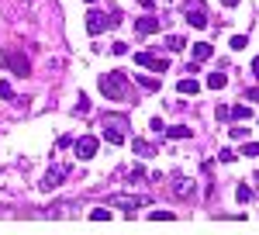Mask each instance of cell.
Segmentation results:
<instances>
[{
  "label": "cell",
  "mask_w": 259,
  "mask_h": 235,
  "mask_svg": "<svg viewBox=\"0 0 259 235\" xmlns=\"http://www.w3.org/2000/svg\"><path fill=\"white\" fill-rule=\"evenodd\" d=\"M100 94L107 100H128L132 94V83L124 69H111V73H100Z\"/></svg>",
  "instance_id": "1"
},
{
  "label": "cell",
  "mask_w": 259,
  "mask_h": 235,
  "mask_svg": "<svg viewBox=\"0 0 259 235\" xmlns=\"http://www.w3.org/2000/svg\"><path fill=\"white\" fill-rule=\"evenodd\" d=\"M100 128H104V142H111V145H124V138H128V118L124 114H104L100 121Z\"/></svg>",
  "instance_id": "2"
},
{
  "label": "cell",
  "mask_w": 259,
  "mask_h": 235,
  "mask_svg": "<svg viewBox=\"0 0 259 235\" xmlns=\"http://www.w3.org/2000/svg\"><path fill=\"white\" fill-rule=\"evenodd\" d=\"M180 11H183V18H187L190 28H207V4L204 0H183Z\"/></svg>",
  "instance_id": "3"
},
{
  "label": "cell",
  "mask_w": 259,
  "mask_h": 235,
  "mask_svg": "<svg viewBox=\"0 0 259 235\" xmlns=\"http://www.w3.org/2000/svg\"><path fill=\"white\" fill-rule=\"evenodd\" d=\"M4 66H7L14 76H31V62H28V56H21L18 49H7V52H4Z\"/></svg>",
  "instance_id": "4"
},
{
  "label": "cell",
  "mask_w": 259,
  "mask_h": 235,
  "mask_svg": "<svg viewBox=\"0 0 259 235\" xmlns=\"http://www.w3.org/2000/svg\"><path fill=\"white\" fill-rule=\"evenodd\" d=\"M107 204H111V208H124V211L132 215L135 208H145V204H149V197L145 194H114V197H107Z\"/></svg>",
  "instance_id": "5"
},
{
  "label": "cell",
  "mask_w": 259,
  "mask_h": 235,
  "mask_svg": "<svg viewBox=\"0 0 259 235\" xmlns=\"http://www.w3.org/2000/svg\"><path fill=\"white\" fill-rule=\"evenodd\" d=\"M97 145H100V138H97V135H80L76 142H73V149H76V159H83V163H87V159H94V156H97Z\"/></svg>",
  "instance_id": "6"
},
{
  "label": "cell",
  "mask_w": 259,
  "mask_h": 235,
  "mask_svg": "<svg viewBox=\"0 0 259 235\" xmlns=\"http://www.w3.org/2000/svg\"><path fill=\"white\" fill-rule=\"evenodd\" d=\"M69 170H73V166H49V170H45V176H41V190H56V187H59L62 180H66V176H69Z\"/></svg>",
  "instance_id": "7"
},
{
  "label": "cell",
  "mask_w": 259,
  "mask_h": 235,
  "mask_svg": "<svg viewBox=\"0 0 259 235\" xmlns=\"http://www.w3.org/2000/svg\"><path fill=\"white\" fill-rule=\"evenodd\" d=\"M135 62L145 66V69H152V73H166V69H169V59L152 56V52H135Z\"/></svg>",
  "instance_id": "8"
},
{
  "label": "cell",
  "mask_w": 259,
  "mask_h": 235,
  "mask_svg": "<svg viewBox=\"0 0 259 235\" xmlns=\"http://www.w3.org/2000/svg\"><path fill=\"white\" fill-rule=\"evenodd\" d=\"M104 28H111V18H104V11H90L87 14V31L90 35H100Z\"/></svg>",
  "instance_id": "9"
},
{
  "label": "cell",
  "mask_w": 259,
  "mask_h": 235,
  "mask_svg": "<svg viewBox=\"0 0 259 235\" xmlns=\"http://www.w3.org/2000/svg\"><path fill=\"white\" fill-rule=\"evenodd\" d=\"M135 31H139V35H156V31H162V18H152V14H145V18L135 21Z\"/></svg>",
  "instance_id": "10"
},
{
  "label": "cell",
  "mask_w": 259,
  "mask_h": 235,
  "mask_svg": "<svg viewBox=\"0 0 259 235\" xmlns=\"http://www.w3.org/2000/svg\"><path fill=\"white\" fill-rule=\"evenodd\" d=\"M173 194L177 197H194L197 194V183H194L190 176H177V180H173Z\"/></svg>",
  "instance_id": "11"
},
{
  "label": "cell",
  "mask_w": 259,
  "mask_h": 235,
  "mask_svg": "<svg viewBox=\"0 0 259 235\" xmlns=\"http://www.w3.org/2000/svg\"><path fill=\"white\" fill-rule=\"evenodd\" d=\"M73 211H80V208H76V201H59V204L45 208V215H49V218H69Z\"/></svg>",
  "instance_id": "12"
},
{
  "label": "cell",
  "mask_w": 259,
  "mask_h": 235,
  "mask_svg": "<svg viewBox=\"0 0 259 235\" xmlns=\"http://www.w3.org/2000/svg\"><path fill=\"white\" fill-rule=\"evenodd\" d=\"M132 152L142 159H149V156H156V145L152 142H145V138H132Z\"/></svg>",
  "instance_id": "13"
},
{
  "label": "cell",
  "mask_w": 259,
  "mask_h": 235,
  "mask_svg": "<svg viewBox=\"0 0 259 235\" xmlns=\"http://www.w3.org/2000/svg\"><path fill=\"white\" fill-rule=\"evenodd\" d=\"M228 118H235V121H249V118H252V107H249V104H235V107H228Z\"/></svg>",
  "instance_id": "14"
},
{
  "label": "cell",
  "mask_w": 259,
  "mask_h": 235,
  "mask_svg": "<svg viewBox=\"0 0 259 235\" xmlns=\"http://www.w3.org/2000/svg\"><path fill=\"white\" fill-rule=\"evenodd\" d=\"M177 90H180V94H187V97H194V94L200 90V83H197V80H190V76H183L177 83Z\"/></svg>",
  "instance_id": "15"
},
{
  "label": "cell",
  "mask_w": 259,
  "mask_h": 235,
  "mask_svg": "<svg viewBox=\"0 0 259 235\" xmlns=\"http://www.w3.org/2000/svg\"><path fill=\"white\" fill-rule=\"evenodd\" d=\"M211 52H214V49H211L207 42H194V62H204V59H211Z\"/></svg>",
  "instance_id": "16"
},
{
  "label": "cell",
  "mask_w": 259,
  "mask_h": 235,
  "mask_svg": "<svg viewBox=\"0 0 259 235\" xmlns=\"http://www.w3.org/2000/svg\"><path fill=\"white\" fill-rule=\"evenodd\" d=\"M162 135L166 138H190V128H187V125H173V128H166V132H162Z\"/></svg>",
  "instance_id": "17"
},
{
  "label": "cell",
  "mask_w": 259,
  "mask_h": 235,
  "mask_svg": "<svg viewBox=\"0 0 259 235\" xmlns=\"http://www.w3.org/2000/svg\"><path fill=\"white\" fill-rule=\"evenodd\" d=\"M207 87H211V90H225V87H228V76H225V73H211V76H207Z\"/></svg>",
  "instance_id": "18"
},
{
  "label": "cell",
  "mask_w": 259,
  "mask_h": 235,
  "mask_svg": "<svg viewBox=\"0 0 259 235\" xmlns=\"http://www.w3.org/2000/svg\"><path fill=\"white\" fill-rule=\"evenodd\" d=\"M166 49H169V52H183V49H187V38H180V35H169V38H166Z\"/></svg>",
  "instance_id": "19"
},
{
  "label": "cell",
  "mask_w": 259,
  "mask_h": 235,
  "mask_svg": "<svg viewBox=\"0 0 259 235\" xmlns=\"http://www.w3.org/2000/svg\"><path fill=\"white\" fill-rule=\"evenodd\" d=\"M135 80H139L142 90H159V80H156V76H135Z\"/></svg>",
  "instance_id": "20"
},
{
  "label": "cell",
  "mask_w": 259,
  "mask_h": 235,
  "mask_svg": "<svg viewBox=\"0 0 259 235\" xmlns=\"http://www.w3.org/2000/svg\"><path fill=\"white\" fill-rule=\"evenodd\" d=\"M235 197H239L242 204H249V201H252V187H245V183H239V187H235Z\"/></svg>",
  "instance_id": "21"
},
{
  "label": "cell",
  "mask_w": 259,
  "mask_h": 235,
  "mask_svg": "<svg viewBox=\"0 0 259 235\" xmlns=\"http://www.w3.org/2000/svg\"><path fill=\"white\" fill-rule=\"evenodd\" d=\"M228 45H232L235 52H242V49L249 45V38H245V35H232V38H228Z\"/></svg>",
  "instance_id": "22"
},
{
  "label": "cell",
  "mask_w": 259,
  "mask_h": 235,
  "mask_svg": "<svg viewBox=\"0 0 259 235\" xmlns=\"http://www.w3.org/2000/svg\"><path fill=\"white\" fill-rule=\"evenodd\" d=\"M228 135L235 138V142H242V138H249V128H242V121H239L235 128H228Z\"/></svg>",
  "instance_id": "23"
},
{
  "label": "cell",
  "mask_w": 259,
  "mask_h": 235,
  "mask_svg": "<svg viewBox=\"0 0 259 235\" xmlns=\"http://www.w3.org/2000/svg\"><path fill=\"white\" fill-rule=\"evenodd\" d=\"M107 218H111L107 208H94V211H90V221H107Z\"/></svg>",
  "instance_id": "24"
},
{
  "label": "cell",
  "mask_w": 259,
  "mask_h": 235,
  "mask_svg": "<svg viewBox=\"0 0 259 235\" xmlns=\"http://www.w3.org/2000/svg\"><path fill=\"white\" fill-rule=\"evenodd\" d=\"M0 97H4V100H14V87H11L7 80H0Z\"/></svg>",
  "instance_id": "25"
},
{
  "label": "cell",
  "mask_w": 259,
  "mask_h": 235,
  "mask_svg": "<svg viewBox=\"0 0 259 235\" xmlns=\"http://www.w3.org/2000/svg\"><path fill=\"white\" fill-rule=\"evenodd\" d=\"M149 218H152V221H173V211H149Z\"/></svg>",
  "instance_id": "26"
},
{
  "label": "cell",
  "mask_w": 259,
  "mask_h": 235,
  "mask_svg": "<svg viewBox=\"0 0 259 235\" xmlns=\"http://www.w3.org/2000/svg\"><path fill=\"white\" fill-rule=\"evenodd\" d=\"M242 156H259V142H245L242 145Z\"/></svg>",
  "instance_id": "27"
},
{
  "label": "cell",
  "mask_w": 259,
  "mask_h": 235,
  "mask_svg": "<svg viewBox=\"0 0 259 235\" xmlns=\"http://www.w3.org/2000/svg\"><path fill=\"white\" fill-rule=\"evenodd\" d=\"M76 111H80V114H87V111H90V100H87V94H80V97H76Z\"/></svg>",
  "instance_id": "28"
},
{
  "label": "cell",
  "mask_w": 259,
  "mask_h": 235,
  "mask_svg": "<svg viewBox=\"0 0 259 235\" xmlns=\"http://www.w3.org/2000/svg\"><path fill=\"white\" fill-rule=\"evenodd\" d=\"M149 128H152L156 135H162V132H166V125H162V118H152V121H149Z\"/></svg>",
  "instance_id": "29"
},
{
  "label": "cell",
  "mask_w": 259,
  "mask_h": 235,
  "mask_svg": "<svg viewBox=\"0 0 259 235\" xmlns=\"http://www.w3.org/2000/svg\"><path fill=\"white\" fill-rule=\"evenodd\" d=\"M218 159H221V163H235V152H232V149H221Z\"/></svg>",
  "instance_id": "30"
},
{
  "label": "cell",
  "mask_w": 259,
  "mask_h": 235,
  "mask_svg": "<svg viewBox=\"0 0 259 235\" xmlns=\"http://www.w3.org/2000/svg\"><path fill=\"white\" fill-rule=\"evenodd\" d=\"M245 100H252V104H259V87H249V90H245Z\"/></svg>",
  "instance_id": "31"
},
{
  "label": "cell",
  "mask_w": 259,
  "mask_h": 235,
  "mask_svg": "<svg viewBox=\"0 0 259 235\" xmlns=\"http://www.w3.org/2000/svg\"><path fill=\"white\" fill-rule=\"evenodd\" d=\"M111 52H114V56H124V52H128V45H124V42H114V45H111Z\"/></svg>",
  "instance_id": "32"
},
{
  "label": "cell",
  "mask_w": 259,
  "mask_h": 235,
  "mask_svg": "<svg viewBox=\"0 0 259 235\" xmlns=\"http://www.w3.org/2000/svg\"><path fill=\"white\" fill-rule=\"evenodd\" d=\"M252 76H256V80H259V56H256V59H252Z\"/></svg>",
  "instance_id": "33"
},
{
  "label": "cell",
  "mask_w": 259,
  "mask_h": 235,
  "mask_svg": "<svg viewBox=\"0 0 259 235\" xmlns=\"http://www.w3.org/2000/svg\"><path fill=\"white\" fill-rule=\"evenodd\" d=\"M135 4H142L145 11H152V0H135Z\"/></svg>",
  "instance_id": "34"
},
{
  "label": "cell",
  "mask_w": 259,
  "mask_h": 235,
  "mask_svg": "<svg viewBox=\"0 0 259 235\" xmlns=\"http://www.w3.org/2000/svg\"><path fill=\"white\" fill-rule=\"evenodd\" d=\"M221 4H225V7H239V0H221Z\"/></svg>",
  "instance_id": "35"
},
{
  "label": "cell",
  "mask_w": 259,
  "mask_h": 235,
  "mask_svg": "<svg viewBox=\"0 0 259 235\" xmlns=\"http://www.w3.org/2000/svg\"><path fill=\"white\" fill-rule=\"evenodd\" d=\"M87 4H97V0H87Z\"/></svg>",
  "instance_id": "36"
}]
</instances>
